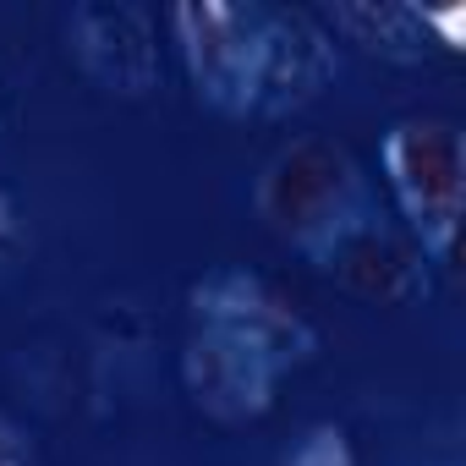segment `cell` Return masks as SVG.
Returning a JSON list of instances; mask_svg holds the SVG:
<instances>
[{"mask_svg":"<svg viewBox=\"0 0 466 466\" xmlns=\"http://www.w3.org/2000/svg\"><path fill=\"white\" fill-rule=\"evenodd\" d=\"M253 203H258V219L286 248H297L308 264H319L340 230H351L362 214L379 208V192L346 143L291 137L264 159Z\"/></svg>","mask_w":466,"mask_h":466,"instance_id":"1","label":"cell"},{"mask_svg":"<svg viewBox=\"0 0 466 466\" xmlns=\"http://www.w3.org/2000/svg\"><path fill=\"white\" fill-rule=\"evenodd\" d=\"M379 170L395 198V219L428 264H455L466 214V137L444 116H400L384 127Z\"/></svg>","mask_w":466,"mask_h":466,"instance_id":"2","label":"cell"},{"mask_svg":"<svg viewBox=\"0 0 466 466\" xmlns=\"http://www.w3.org/2000/svg\"><path fill=\"white\" fill-rule=\"evenodd\" d=\"M170 34L187 66L198 105L214 116H253V77H258V34L264 6L237 0H181L170 12Z\"/></svg>","mask_w":466,"mask_h":466,"instance_id":"3","label":"cell"},{"mask_svg":"<svg viewBox=\"0 0 466 466\" xmlns=\"http://www.w3.org/2000/svg\"><path fill=\"white\" fill-rule=\"evenodd\" d=\"M187 313H192V329L242 340L248 351L269 357L280 373L308 368L319 357V329L297 313L291 297H280L253 269H208L203 280H192Z\"/></svg>","mask_w":466,"mask_h":466,"instance_id":"4","label":"cell"},{"mask_svg":"<svg viewBox=\"0 0 466 466\" xmlns=\"http://www.w3.org/2000/svg\"><path fill=\"white\" fill-rule=\"evenodd\" d=\"M313 269L329 275L335 286H346L351 297L384 302V308H400V302H417L433 291V264L422 258V248L406 237V225L384 203L373 214H362L351 230H340Z\"/></svg>","mask_w":466,"mask_h":466,"instance_id":"5","label":"cell"},{"mask_svg":"<svg viewBox=\"0 0 466 466\" xmlns=\"http://www.w3.org/2000/svg\"><path fill=\"white\" fill-rule=\"evenodd\" d=\"M340 77V45L313 12L264 6L258 34V77H253V116H297Z\"/></svg>","mask_w":466,"mask_h":466,"instance_id":"6","label":"cell"},{"mask_svg":"<svg viewBox=\"0 0 466 466\" xmlns=\"http://www.w3.org/2000/svg\"><path fill=\"white\" fill-rule=\"evenodd\" d=\"M66 50L99 88L121 99H143L165 77L154 17L143 6H127V0H83V6H72Z\"/></svg>","mask_w":466,"mask_h":466,"instance_id":"7","label":"cell"},{"mask_svg":"<svg viewBox=\"0 0 466 466\" xmlns=\"http://www.w3.org/2000/svg\"><path fill=\"white\" fill-rule=\"evenodd\" d=\"M280 379L286 373L269 357L248 351L230 335H214V329H192L181 346V384L192 406L214 422H258L275 406Z\"/></svg>","mask_w":466,"mask_h":466,"instance_id":"8","label":"cell"},{"mask_svg":"<svg viewBox=\"0 0 466 466\" xmlns=\"http://www.w3.org/2000/svg\"><path fill=\"white\" fill-rule=\"evenodd\" d=\"M329 34H340L346 45L395 61V66H417L428 61L433 39L422 34V6H395V0H329L324 17Z\"/></svg>","mask_w":466,"mask_h":466,"instance_id":"9","label":"cell"},{"mask_svg":"<svg viewBox=\"0 0 466 466\" xmlns=\"http://www.w3.org/2000/svg\"><path fill=\"white\" fill-rule=\"evenodd\" d=\"M280 466H357V450H351V433L340 422H308L286 444Z\"/></svg>","mask_w":466,"mask_h":466,"instance_id":"10","label":"cell"},{"mask_svg":"<svg viewBox=\"0 0 466 466\" xmlns=\"http://www.w3.org/2000/svg\"><path fill=\"white\" fill-rule=\"evenodd\" d=\"M17 258H23V203L0 187V286L17 269Z\"/></svg>","mask_w":466,"mask_h":466,"instance_id":"11","label":"cell"},{"mask_svg":"<svg viewBox=\"0 0 466 466\" xmlns=\"http://www.w3.org/2000/svg\"><path fill=\"white\" fill-rule=\"evenodd\" d=\"M422 34H439V50H461L466 45V12L461 6H422Z\"/></svg>","mask_w":466,"mask_h":466,"instance_id":"12","label":"cell"},{"mask_svg":"<svg viewBox=\"0 0 466 466\" xmlns=\"http://www.w3.org/2000/svg\"><path fill=\"white\" fill-rule=\"evenodd\" d=\"M0 466H34V444L6 411H0Z\"/></svg>","mask_w":466,"mask_h":466,"instance_id":"13","label":"cell"}]
</instances>
